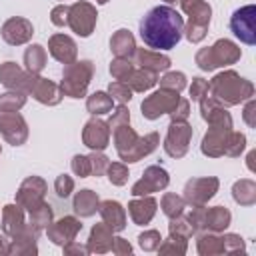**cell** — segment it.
<instances>
[{"mask_svg": "<svg viewBox=\"0 0 256 256\" xmlns=\"http://www.w3.org/2000/svg\"><path fill=\"white\" fill-rule=\"evenodd\" d=\"M138 32L142 42L150 50L166 52L176 48V44L180 42L184 34V20L180 12L168 4L154 6L142 16L138 24Z\"/></svg>", "mask_w": 256, "mask_h": 256, "instance_id": "6da1fadb", "label": "cell"}, {"mask_svg": "<svg viewBox=\"0 0 256 256\" xmlns=\"http://www.w3.org/2000/svg\"><path fill=\"white\" fill-rule=\"evenodd\" d=\"M110 134H112L114 148H116L120 160L126 162V164H132V162H138V160L146 158L160 144L158 132H150L146 136H138L134 132V128L130 126V122L114 128Z\"/></svg>", "mask_w": 256, "mask_h": 256, "instance_id": "7a4b0ae2", "label": "cell"}, {"mask_svg": "<svg viewBox=\"0 0 256 256\" xmlns=\"http://www.w3.org/2000/svg\"><path fill=\"white\" fill-rule=\"evenodd\" d=\"M208 94L222 106H236L254 96V84L236 70H224L208 82Z\"/></svg>", "mask_w": 256, "mask_h": 256, "instance_id": "3957f363", "label": "cell"}, {"mask_svg": "<svg viewBox=\"0 0 256 256\" xmlns=\"http://www.w3.org/2000/svg\"><path fill=\"white\" fill-rule=\"evenodd\" d=\"M242 56V50L238 44H234L232 40L228 38H220L216 40L212 46H206V48H200L196 52V64L200 70L204 72H212L216 68H224V66H230L234 62H238Z\"/></svg>", "mask_w": 256, "mask_h": 256, "instance_id": "277c9868", "label": "cell"}, {"mask_svg": "<svg viewBox=\"0 0 256 256\" xmlns=\"http://www.w3.org/2000/svg\"><path fill=\"white\" fill-rule=\"evenodd\" d=\"M180 8L184 14H188V24L184 26V34L192 44H198L206 38L210 18H212V6L206 0H180Z\"/></svg>", "mask_w": 256, "mask_h": 256, "instance_id": "5b68a950", "label": "cell"}, {"mask_svg": "<svg viewBox=\"0 0 256 256\" xmlns=\"http://www.w3.org/2000/svg\"><path fill=\"white\" fill-rule=\"evenodd\" d=\"M92 76H94V64L90 60H76L72 64H66L62 72V82H60L62 96H68V98L86 96Z\"/></svg>", "mask_w": 256, "mask_h": 256, "instance_id": "8992f818", "label": "cell"}, {"mask_svg": "<svg viewBox=\"0 0 256 256\" xmlns=\"http://www.w3.org/2000/svg\"><path fill=\"white\" fill-rule=\"evenodd\" d=\"M180 100V92L176 90H168V88H160L156 92H152L150 96H146L140 104L142 116L148 120H156L164 114H170L174 110V106Z\"/></svg>", "mask_w": 256, "mask_h": 256, "instance_id": "52a82bcc", "label": "cell"}, {"mask_svg": "<svg viewBox=\"0 0 256 256\" xmlns=\"http://www.w3.org/2000/svg\"><path fill=\"white\" fill-rule=\"evenodd\" d=\"M190 140H192V126L186 120H170L162 146L170 158H182L190 148Z\"/></svg>", "mask_w": 256, "mask_h": 256, "instance_id": "ba28073f", "label": "cell"}, {"mask_svg": "<svg viewBox=\"0 0 256 256\" xmlns=\"http://www.w3.org/2000/svg\"><path fill=\"white\" fill-rule=\"evenodd\" d=\"M96 18H98V12H96L94 4L84 2V0H76L68 12V26L80 38H88L94 32Z\"/></svg>", "mask_w": 256, "mask_h": 256, "instance_id": "9c48e42d", "label": "cell"}, {"mask_svg": "<svg viewBox=\"0 0 256 256\" xmlns=\"http://www.w3.org/2000/svg\"><path fill=\"white\" fill-rule=\"evenodd\" d=\"M220 188V180L216 176H202V178H190L184 184V202L190 206H206L210 198Z\"/></svg>", "mask_w": 256, "mask_h": 256, "instance_id": "30bf717a", "label": "cell"}, {"mask_svg": "<svg viewBox=\"0 0 256 256\" xmlns=\"http://www.w3.org/2000/svg\"><path fill=\"white\" fill-rule=\"evenodd\" d=\"M230 30L234 32L236 38H240V42L254 46L256 44V6L246 4L234 10L230 18Z\"/></svg>", "mask_w": 256, "mask_h": 256, "instance_id": "8fae6325", "label": "cell"}, {"mask_svg": "<svg viewBox=\"0 0 256 256\" xmlns=\"http://www.w3.org/2000/svg\"><path fill=\"white\" fill-rule=\"evenodd\" d=\"M168 184H170L168 170L158 166V164H152L144 170L142 178L138 182H134L132 196H148V194H154V192H160V190L168 188Z\"/></svg>", "mask_w": 256, "mask_h": 256, "instance_id": "7c38bea8", "label": "cell"}, {"mask_svg": "<svg viewBox=\"0 0 256 256\" xmlns=\"http://www.w3.org/2000/svg\"><path fill=\"white\" fill-rule=\"evenodd\" d=\"M48 190V184L44 178L40 176H28L26 180H22L18 192H16V204H20L26 212L34 210L36 206H40L44 202V194Z\"/></svg>", "mask_w": 256, "mask_h": 256, "instance_id": "4fadbf2b", "label": "cell"}, {"mask_svg": "<svg viewBox=\"0 0 256 256\" xmlns=\"http://www.w3.org/2000/svg\"><path fill=\"white\" fill-rule=\"evenodd\" d=\"M36 76L38 74H32L28 70H22L16 62H10L8 60V62L0 64V84L6 86L8 90H18V92L28 94Z\"/></svg>", "mask_w": 256, "mask_h": 256, "instance_id": "5bb4252c", "label": "cell"}, {"mask_svg": "<svg viewBox=\"0 0 256 256\" xmlns=\"http://www.w3.org/2000/svg\"><path fill=\"white\" fill-rule=\"evenodd\" d=\"M0 134L12 146H22L28 140V124L18 112H2L0 114Z\"/></svg>", "mask_w": 256, "mask_h": 256, "instance_id": "9a60e30c", "label": "cell"}, {"mask_svg": "<svg viewBox=\"0 0 256 256\" xmlns=\"http://www.w3.org/2000/svg\"><path fill=\"white\" fill-rule=\"evenodd\" d=\"M82 230V222L74 216H62L60 220L56 222H50L46 226V234H48V240L54 242L56 246H66L70 244L72 240H76L78 232Z\"/></svg>", "mask_w": 256, "mask_h": 256, "instance_id": "2e32d148", "label": "cell"}, {"mask_svg": "<svg viewBox=\"0 0 256 256\" xmlns=\"http://www.w3.org/2000/svg\"><path fill=\"white\" fill-rule=\"evenodd\" d=\"M2 40L10 46H20V44H26L32 34H34V26L28 18H22V16H12L8 18L4 24H2Z\"/></svg>", "mask_w": 256, "mask_h": 256, "instance_id": "e0dca14e", "label": "cell"}, {"mask_svg": "<svg viewBox=\"0 0 256 256\" xmlns=\"http://www.w3.org/2000/svg\"><path fill=\"white\" fill-rule=\"evenodd\" d=\"M82 142L84 146H88L90 150H96V152H102L108 144H110V126L108 122L100 120V118H90L86 124H84V130H82Z\"/></svg>", "mask_w": 256, "mask_h": 256, "instance_id": "ac0fdd59", "label": "cell"}, {"mask_svg": "<svg viewBox=\"0 0 256 256\" xmlns=\"http://www.w3.org/2000/svg\"><path fill=\"white\" fill-rule=\"evenodd\" d=\"M48 52L54 60L62 62L64 66L76 62L78 58V46L68 34H52L48 40Z\"/></svg>", "mask_w": 256, "mask_h": 256, "instance_id": "d6986e66", "label": "cell"}, {"mask_svg": "<svg viewBox=\"0 0 256 256\" xmlns=\"http://www.w3.org/2000/svg\"><path fill=\"white\" fill-rule=\"evenodd\" d=\"M156 206H158V202L150 194L148 196H134V200L128 202V214H130V218H132L134 224L146 226L154 218Z\"/></svg>", "mask_w": 256, "mask_h": 256, "instance_id": "ffe728a7", "label": "cell"}, {"mask_svg": "<svg viewBox=\"0 0 256 256\" xmlns=\"http://www.w3.org/2000/svg\"><path fill=\"white\" fill-rule=\"evenodd\" d=\"M28 94H32L40 104H46V106H56V104H60V100H62L60 86L54 84V82L48 80V78H42L40 74L34 78L32 88H30Z\"/></svg>", "mask_w": 256, "mask_h": 256, "instance_id": "44dd1931", "label": "cell"}, {"mask_svg": "<svg viewBox=\"0 0 256 256\" xmlns=\"http://www.w3.org/2000/svg\"><path fill=\"white\" fill-rule=\"evenodd\" d=\"M98 212L102 216V222L112 232H122L126 228V210L118 200H104L98 204Z\"/></svg>", "mask_w": 256, "mask_h": 256, "instance_id": "7402d4cb", "label": "cell"}, {"mask_svg": "<svg viewBox=\"0 0 256 256\" xmlns=\"http://www.w3.org/2000/svg\"><path fill=\"white\" fill-rule=\"evenodd\" d=\"M134 64H138L140 68H146V70H152V72H166L172 64V60L158 52V50H150V48H136L134 52Z\"/></svg>", "mask_w": 256, "mask_h": 256, "instance_id": "603a6c76", "label": "cell"}, {"mask_svg": "<svg viewBox=\"0 0 256 256\" xmlns=\"http://www.w3.org/2000/svg\"><path fill=\"white\" fill-rule=\"evenodd\" d=\"M2 232L8 238L18 236L26 228V218H24V208L20 204H6L2 210Z\"/></svg>", "mask_w": 256, "mask_h": 256, "instance_id": "cb8c5ba5", "label": "cell"}, {"mask_svg": "<svg viewBox=\"0 0 256 256\" xmlns=\"http://www.w3.org/2000/svg\"><path fill=\"white\" fill-rule=\"evenodd\" d=\"M232 222V214L228 208L224 206H212L206 208L204 206V214H202V230L206 232H224Z\"/></svg>", "mask_w": 256, "mask_h": 256, "instance_id": "d4e9b609", "label": "cell"}, {"mask_svg": "<svg viewBox=\"0 0 256 256\" xmlns=\"http://www.w3.org/2000/svg\"><path fill=\"white\" fill-rule=\"evenodd\" d=\"M112 242H114V232L104 224H94L88 236V252H96V254H104L112 250Z\"/></svg>", "mask_w": 256, "mask_h": 256, "instance_id": "484cf974", "label": "cell"}, {"mask_svg": "<svg viewBox=\"0 0 256 256\" xmlns=\"http://www.w3.org/2000/svg\"><path fill=\"white\" fill-rule=\"evenodd\" d=\"M110 50L116 58H132L136 52V40L130 30L120 28L110 38Z\"/></svg>", "mask_w": 256, "mask_h": 256, "instance_id": "4316f807", "label": "cell"}, {"mask_svg": "<svg viewBox=\"0 0 256 256\" xmlns=\"http://www.w3.org/2000/svg\"><path fill=\"white\" fill-rule=\"evenodd\" d=\"M98 204H100V198L94 190L90 188H84L80 192H76L74 200H72V208L74 212L80 216V218H90L98 212Z\"/></svg>", "mask_w": 256, "mask_h": 256, "instance_id": "83f0119b", "label": "cell"}, {"mask_svg": "<svg viewBox=\"0 0 256 256\" xmlns=\"http://www.w3.org/2000/svg\"><path fill=\"white\" fill-rule=\"evenodd\" d=\"M124 82L132 88V92H146L152 86H156L158 74L152 72V70H146V68H140L138 66V68H132V72L128 74V78Z\"/></svg>", "mask_w": 256, "mask_h": 256, "instance_id": "f1b7e54d", "label": "cell"}, {"mask_svg": "<svg viewBox=\"0 0 256 256\" xmlns=\"http://www.w3.org/2000/svg\"><path fill=\"white\" fill-rule=\"evenodd\" d=\"M232 198L240 206H252L256 204V182L250 178L236 180L232 186Z\"/></svg>", "mask_w": 256, "mask_h": 256, "instance_id": "f546056e", "label": "cell"}, {"mask_svg": "<svg viewBox=\"0 0 256 256\" xmlns=\"http://www.w3.org/2000/svg\"><path fill=\"white\" fill-rule=\"evenodd\" d=\"M46 48L42 44H30L24 52V64H26V70L32 72V74H40L46 66Z\"/></svg>", "mask_w": 256, "mask_h": 256, "instance_id": "4dcf8cb0", "label": "cell"}, {"mask_svg": "<svg viewBox=\"0 0 256 256\" xmlns=\"http://www.w3.org/2000/svg\"><path fill=\"white\" fill-rule=\"evenodd\" d=\"M112 108H114V100H112V96L108 92L98 90V92H94V94H90L86 98V110L92 116L108 114V112H112Z\"/></svg>", "mask_w": 256, "mask_h": 256, "instance_id": "1f68e13d", "label": "cell"}, {"mask_svg": "<svg viewBox=\"0 0 256 256\" xmlns=\"http://www.w3.org/2000/svg\"><path fill=\"white\" fill-rule=\"evenodd\" d=\"M196 250L202 256H214V254H224V246H222V236H218L216 232H204L198 236L196 242Z\"/></svg>", "mask_w": 256, "mask_h": 256, "instance_id": "d6a6232c", "label": "cell"}, {"mask_svg": "<svg viewBox=\"0 0 256 256\" xmlns=\"http://www.w3.org/2000/svg\"><path fill=\"white\" fill-rule=\"evenodd\" d=\"M28 216H30V220H28V224H32L36 230H44L52 220H54V212H52V206L44 200L40 206H36L34 210H30L28 212Z\"/></svg>", "mask_w": 256, "mask_h": 256, "instance_id": "836d02e7", "label": "cell"}, {"mask_svg": "<svg viewBox=\"0 0 256 256\" xmlns=\"http://www.w3.org/2000/svg\"><path fill=\"white\" fill-rule=\"evenodd\" d=\"M160 208L162 212L168 216V218H176L180 214H184V208H186V202L182 196L174 194V192H166L160 200Z\"/></svg>", "mask_w": 256, "mask_h": 256, "instance_id": "e575fe53", "label": "cell"}, {"mask_svg": "<svg viewBox=\"0 0 256 256\" xmlns=\"http://www.w3.org/2000/svg\"><path fill=\"white\" fill-rule=\"evenodd\" d=\"M168 232H170V236H176V238H182V240H188V238H192L196 234V230L192 228L190 220L184 214H180L176 218H170Z\"/></svg>", "mask_w": 256, "mask_h": 256, "instance_id": "d590c367", "label": "cell"}, {"mask_svg": "<svg viewBox=\"0 0 256 256\" xmlns=\"http://www.w3.org/2000/svg\"><path fill=\"white\" fill-rule=\"evenodd\" d=\"M26 104V94L18 90H8L0 94V112H18Z\"/></svg>", "mask_w": 256, "mask_h": 256, "instance_id": "8d00e7d4", "label": "cell"}, {"mask_svg": "<svg viewBox=\"0 0 256 256\" xmlns=\"http://www.w3.org/2000/svg\"><path fill=\"white\" fill-rule=\"evenodd\" d=\"M158 82H160V88H168V90H176V92H182L188 86L186 74L184 72H176V70L166 72L162 78H158Z\"/></svg>", "mask_w": 256, "mask_h": 256, "instance_id": "74e56055", "label": "cell"}, {"mask_svg": "<svg viewBox=\"0 0 256 256\" xmlns=\"http://www.w3.org/2000/svg\"><path fill=\"white\" fill-rule=\"evenodd\" d=\"M246 148V136L242 132H236L232 130L230 136H228V142H226V150H224V156H230V158H238Z\"/></svg>", "mask_w": 256, "mask_h": 256, "instance_id": "f35d334b", "label": "cell"}, {"mask_svg": "<svg viewBox=\"0 0 256 256\" xmlns=\"http://www.w3.org/2000/svg\"><path fill=\"white\" fill-rule=\"evenodd\" d=\"M106 174H108V180L110 184L114 186H124L128 182V166L124 162H110L108 168H106Z\"/></svg>", "mask_w": 256, "mask_h": 256, "instance_id": "ab89813d", "label": "cell"}, {"mask_svg": "<svg viewBox=\"0 0 256 256\" xmlns=\"http://www.w3.org/2000/svg\"><path fill=\"white\" fill-rule=\"evenodd\" d=\"M108 94H110L112 100H116L118 104H126V102L132 100V88H130L126 82H120V80L110 82V86H108Z\"/></svg>", "mask_w": 256, "mask_h": 256, "instance_id": "60d3db41", "label": "cell"}, {"mask_svg": "<svg viewBox=\"0 0 256 256\" xmlns=\"http://www.w3.org/2000/svg\"><path fill=\"white\" fill-rule=\"evenodd\" d=\"M132 68H134V64L130 62V58H114L110 62V74L114 80H120V82H124L128 78Z\"/></svg>", "mask_w": 256, "mask_h": 256, "instance_id": "b9f144b4", "label": "cell"}, {"mask_svg": "<svg viewBox=\"0 0 256 256\" xmlns=\"http://www.w3.org/2000/svg\"><path fill=\"white\" fill-rule=\"evenodd\" d=\"M222 246H224V254H238V252H246V244L244 238L240 234H224L222 236Z\"/></svg>", "mask_w": 256, "mask_h": 256, "instance_id": "7bdbcfd3", "label": "cell"}, {"mask_svg": "<svg viewBox=\"0 0 256 256\" xmlns=\"http://www.w3.org/2000/svg\"><path fill=\"white\" fill-rule=\"evenodd\" d=\"M160 254H184L186 252V240L182 238H176V236H170L168 240L160 242V246L156 248Z\"/></svg>", "mask_w": 256, "mask_h": 256, "instance_id": "ee69618b", "label": "cell"}, {"mask_svg": "<svg viewBox=\"0 0 256 256\" xmlns=\"http://www.w3.org/2000/svg\"><path fill=\"white\" fill-rule=\"evenodd\" d=\"M70 168L76 176L80 178H86L92 174V166H90V156H84V154H76L70 162Z\"/></svg>", "mask_w": 256, "mask_h": 256, "instance_id": "f6af8a7d", "label": "cell"}, {"mask_svg": "<svg viewBox=\"0 0 256 256\" xmlns=\"http://www.w3.org/2000/svg\"><path fill=\"white\" fill-rule=\"evenodd\" d=\"M54 192H56L58 198H68L74 192V180H72V176H68V174L56 176V180H54Z\"/></svg>", "mask_w": 256, "mask_h": 256, "instance_id": "bcb514c9", "label": "cell"}, {"mask_svg": "<svg viewBox=\"0 0 256 256\" xmlns=\"http://www.w3.org/2000/svg\"><path fill=\"white\" fill-rule=\"evenodd\" d=\"M160 232L158 230H144L140 236H138V244H140V248L142 250H146V252H152V250H156L158 246H160Z\"/></svg>", "mask_w": 256, "mask_h": 256, "instance_id": "7dc6e473", "label": "cell"}, {"mask_svg": "<svg viewBox=\"0 0 256 256\" xmlns=\"http://www.w3.org/2000/svg\"><path fill=\"white\" fill-rule=\"evenodd\" d=\"M88 156H90V166H92V174H94V176H102V174L106 172L108 164H110L108 156H104L102 152H96V150H92V154H88Z\"/></svg>", "mask_w": 256, "mask_h": 256, "instance_id": "c3c4849f", "label": "cell"}, {"mask_svg": "<svg viewBox=\"0 0 256 256\" xmlns=\"http://www.w3.org/2000/svg\"><path fill=\"white\" fill-rule=\"evenodd\" d=\"M130 122V110L124 106V104H120L114 112H112V116H110V120H108V126H110V132L114 130V128H118V126H122V124H128Z\"/></svg>", "mask_w": 256, "mask_h": 256, "instance_id": "681fc988", "label": "cell"}, {"mask_svg": "<svg viewBox=\"0 0 256 256\" xmlns=\"http://www.w3.org/2000/svg\"><path fill=\"white\" fill-rule=\"evenodd\" d=\"M206 94H208V80H204V78H200V76L192 78V84H190V98H192L194 102H200Z\"/></svg>", "mask_w": 256, "mask_h": 256, "instance_id": "f907efd6", "label": "cell"}, {"mask_svg": "<svg viewBox=\"0 0 256 256\" xmlns=\"http://www.w3.org/2000/svg\"><path fill=\"white\" fill-rule=\"evenodd\" d=\"M68 12H70V6H66V4H58V6H54L52 8V12H50V20H52V24L54 26H68Z\"/></svg>", "mask_w": 256, "mask_h": 256, "instance_id": "816d5d0a", "label": "cell"}, {"mask_svg": "<svg viewBox=\"0 0 256 256\" xmlns=\"http://www.w3.org/2000/svg\"><path fill=\"white\" fill-rule=\"evenodd\" d=\"M188 114H190V102L180 96L178 104H176L174 110L170 112V120H188Z\"/></svg>", "mask_w": 256, "mask_h": 256, "instance_id": "f5cc1de1", "label": "cell"}, {"mask_svg": "<svg viewBox=\"0 0 256 256\" xmlns=\"http://www.w3.org/2000/svg\"><path fill=\"white\" fill-rule=\"evenodd\" d=\"M242 118H244V122H246L250 128H256V100H254V96L246 100V106H244Z\"/></svg>", "mask_w": 256, "mask_h": 256, "instance_id": "db71d44e", "label": "cell"}, {"mask_svg": "<svg viewBox=\"0 0 256 256\" xmlns=\"http://www.w3.org/2000/svg\"><path fill=\"white\" fill-rule=\"evenodd\" d=\"M112 252L118 254V256H124V254H132V246L128 244V240L116 236L114 242H112Z\"/></svg>", "mask_w": 256, "mask_h": 256, "instance_id": "11a10c76", "label": "cell"}, {"mask_svg": "<svg viewBox=\"0 0 256 256\" xmlns=\"http://www.w3.org/2000/svg\"><path fill=\"white\" fill-rule=\"evenodd\" d=\"M62 248H64V254H88V246H82L76 240H72L70 244H66Z\"/></svg>", "mask_w": 256, "mask_h": 256, "instance_id": "9f6ffc18", "label": "cell"}, {"mask_svg": "<svg viewBox=\"0 0 256 256\" xmlns=\"http://www.w3.org/2000/svg\"><path fill=\"white\" fill-rule=\"evenodd\" d=\"M254 158H256V152L250 150V152H248V158H246V164H248V170H250V172L256 170V168H254Z\"/></svg>", "mask_w": 256, "mask_h": 256, "instance_id": "6f0895ef", "label": "cell"}, {"mask_svg": "<svg viewBox=\"0 0 256 256\" xmlns=\"http://www.w3.org/2000/svg\"><path fill=\"white\" fill-rule=\"evenodd\" d=\"M0 254H6V244H4V238L0 236Z\"/></svg>", "mask_w": 256, "mask_h": 256, "instance_id": "680465c9", "label": "cell"}, {"mask_svg": "<svg viewBox=\"0 0 256 256\" xmlns=\"http://www.w3.org/2000/svg\"><path fill=\"white\" fill-rule=\"evenodd\" d=\"M106 2H110V0H96V4H106Z\"/></svg>", "mask_w": 256, "mask_h": 256, "instance_id": "91938a15", "label": "cell"}, {"mask_svg": "<svg viewBox=\"0 0 256 256\" xmlns=\"http://www.w3.org/2000/svg\"><path fill=\"white\" fill-rule=\"evenodd\" d=\"M164 2H166V4H172V2H176V0H164Z\"/></svg>", "mask_w": 256, "mask_h": 256, "instance_id": "94428289", "label": "cell"}, {"mask_svg": "<svg viewBox=\"0 0 256 256\" xmlns=\"http://www.w3.org/2000/svg\"><path fill=\"white\" fill-rule=\"evenodd\" d=\"M0 152H2V148H0Z\"/></svg>", "mask_w": 256, "mask_h": 256, "instance_id": "6125c7cd", "label": "cell"}]
</instances>
